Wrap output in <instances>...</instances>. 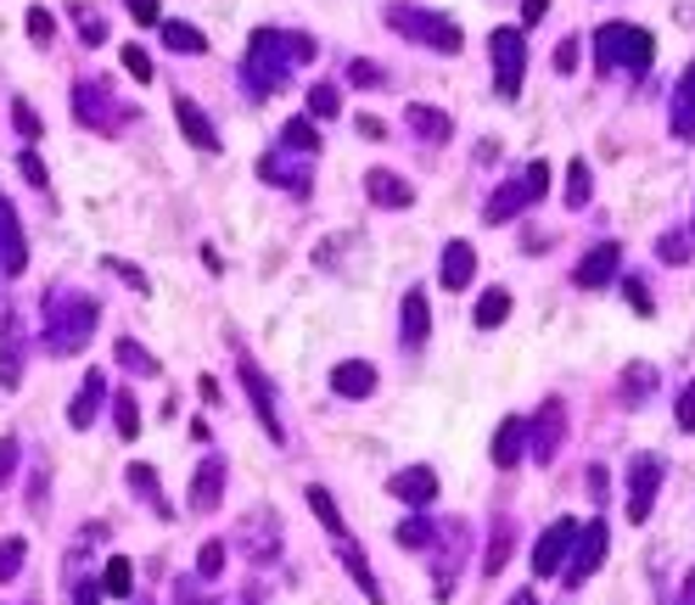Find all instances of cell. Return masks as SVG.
Returning <instances> with one entry per match:
<instances>
[{"instance_id":"6da1fadb","label":"cell","mask_w":695,"mask_h":605,"mask_svg":"<svg viewBox=\"0 0 695 605\" xmlns=\"http://www.w3.org/2000/svg\"><path fill=\"white\" fill-rule=\"evenodd\" d=\"M314 40L309 34H281V29H252L247 40V56H241V79L252 96H276L292 84V67L298 62H314Z\"/></svg>"},{"instance_id":"7a4b0ae2","label":"cell","mask_w":695,"mask_h":605,"mask_svg":"<svg viewBox=\"0 0 695 605\" xmlns=\"http://www.w3.org/2000/svg\"><path fill=\"white\" fill-rule=\"evenodd\" d=\"M102 320V303L84 298L73 286H51L45 292V348L51 354H79L91 348V331Z\"/></svg>"},{"instance_id":"3957f363","label":"cell","mask_w":695,"mask_h":605,"mask_svg":"<svg viewBox=\"0 0 695 605\" xmlns=\"http://www.w3.org/2000/svg\"><path fill=\"white\" fill-rule=\"evenodd\" d=\"M651 62H656L651 29H634V23H605V29H594V73H618V67L645 73Z\"/></svg>"},{"instance_id":"277c9868","label":"cell","mask_w":695,"mask_h":605,"mask_svg":"<svg viewBox=\"0 0 695 605\" xmlns=\"http://www.w3.org/2000/svg\"><path fill=\"white\" fill-rule=\"evenodd\" d=\"M387 29H398V34H404V40H415V45L444 51V56H460V45H466V34H460V23H455V18L426 12V7H409V0L387 7Z\"/></svg>"},{"instance_id":"5b68a950","label":"cell","mask_w":695,"mask_h":605,"mask_svg":"<svg viewBox=\"0 0 695 605\" xmlns=\"http://www.w3.org/2000/svg\"><path fill=\"white\" fill-rule=\"evenodd\" d=\"M73 113H79L84 129H107V135H118L124 124H135V107L118 102L102 79H79L73 84Z\"/></svg>"},{"instance_id":"8992f818","label":"cell","mask_w":695,"mask_h":605,"mask_svg":"<svg viewBox=\"0 0 695 605\" xmlns=\"http://www.w3.org/2000/svg\"><path fill=\"white\" fill-rule=\"evenodd\" d=\"M544 191H550V163H528L516 180H505V186L488 197V208H483V225H505V219H516L521 208H533Z\"/></svg>"},{"instance_id":"52a82bcc","label":"cell","mask_w":695,"mask_h":605,"mask_svg":"<svg viewBox=\"0 0 695 605\" xmlns=\"http://www.w3.org/2000/svg\"><path fill=\"white\" fill-rule=\"evenodd\" d=\"M488 56H494L499 96L516 102V96H521V73H528V34H521V29H494V34H488Z\"/></svg>"},{"instance_id":"ba28073f","label":"cell","mask_w":695,"mask_h":605,"mask_svg":"<svg viewBox=\"0 0 695 605\" xmlns=\"http://www.w3.org/2000/svg\"><path fill=\"white\" fill-rule=\"evenodd\" d=\"M605 544H612V528H605L600 515H594L589 528L578 522L572 555H567V566H561V583H567V588H583V583H589V577L600 572V561H605Z\"/></svg>"},{"instance_id":"9c48e42d","label":"cell","mask_w":695,"mask_h":605,"mask_svg":"<svg viewBox=\"0 0 695 605\" xmlns=\"http://www.w3.org/2000/svg\"><path fill=\"white\" fill-rule=\"evenodd\" d=\"M236 376H241V387H247V398H252V409H258V420H264V431L276 444H287V420H281V404H276V387H270V376L252 365V354L247 348H236Z\"/></svg>"},{"instance_id":"30bf717a","label":"cell","mask_w":695,"mask_h":605,"mask_svg":"<svg viewBox=\"0 0 695 605\" xmlns=\"http://www.w3.org/2000/svg\"><path fill=\"white\" fill-rule=\"evenodd\" d=\"M561 449H567V404H561V398H544L539 415L528 420V455H533L539 466H550Z\"/></svg>"},{"instance_id":"8fae6325","label":"cell","mask_w":695,"mask_h":605,"mask_svg":"<svg viewBox=\"0 0 695 605\" xmlns=\"http://www.w3.org/2000/svg\"><path fill=\"white\" fill-rule=\"evenodd\" d=\"M662 455H634L629 460V522L645 528L651 510H656V488H662Z\"/></svg>"},{"instance_id":"7c38bea8","label":"cell","mask_w":695,"mask_h":605,"mask_svg":"<svg viewBox=\"0 0 695 605\" xmlns=\"http://www.w3.org/2000/svg\"><path fill=\"white\" fill-rule=\"evenodd\" d=\"M572 539H578V522H572V515H556V522L539 533V544H533V572L539 577H561V566L572 555Z\"/></svg>"},{"instance_id":"4fadbf2b","label":"cell","mask_w":695,"mask_h":605,"mask_svg":"<svg viewBox=\"0 0 695 605\" xmlns=\"http://www.w3.org/2000/svg\"><path fill=\"white\" fill-rule=\"evenodd\" d=\"M618 264H623V247H618V241H600V247L583 252V264L572 270V281H578L583 292H594V286H605V281H618Z\"/></svg>"},{"instance_id":"5bb4252c","label":"cell","mask_w":695,"mask_h":605,"mask_svg":"<svg viewBox=\"0 0 695 605\" xmlns=\"http://www.w3.org/2000/svg\"><path fill=\"white\" fill-rule=\"evenodd\" d=\"M387 493L404 499V504H415V510H426L432 499H438V471H432V466H404V471H393Z\"/></svg>"},{"instance_id":"9a60e30c","label":"cell","mask_w":695,"mask_h":605,"mask_svg":"<svg viewBox=\"0 0 695 605\" xmlns=\"http://www.w3.org/2000/svg\"><path fill=\"white\" fill-rule=\"evenodd\" d=\"M219 499H225V460H219V455H208V460L197 466V477H191L186 504H191L197 515H208V510H219Z\"/></svg>"},{"instance_id":"2e32d148","label":"cell","mask_w":695,"mask_h":605,"mask_svg":"<svg viewBox=\"0 0 695 605\" xmlns=\"http://www.w3.org/2000/svg\"><path fill=\"white\" fill-rule=\"evenodd\" d=\"M521 455H528V420H516V415H505L499 426H494V444H488V460L499 466V471H510Z\"/></svg>"},{"instance_id":"e0dca14e","label":"cell","mask_w":695,"mask_h":605,"mask_svg":"<svg viewBox=\"0 0 695 605\" xmlns=\"http://www.w3.org/2000/svg\"><path fill=\"white\" fill-rule=\"evenodd\" d=\"M404 124H409V135L426 140V146H444V140L455 135V118H449L444 107H426V102H409V107H404Z\"/></svg>"},{"instance_id":"ac0fdd59","label":"cell","mask_w":695,"mask_h":605,"mask_svg":"<svg viewBox=\"0 0 695 605\" xmlns=\"http://www.w3.org/2000/svg\"><path fill=\"white\" fill-rule=\"evenodd\" d=\"M365 197L376 208H415V186L404 175H393V168H371V175H365Z\"/></svg>"},{"instance_id":"d6986e66","label":"cell","mask_w":695,"mask_h":605,"mask_svg":"<svg viewBox=\"0 0 695 605\" xmlns=\"http://www.w3.org/2000/svg\"><path fill=\"white\" fill-rule=\"evenodd\" d=\"M426 336H432V309H426V292L421 286H409L404 292V320H398V342L415 354V348H426Z\"/></svg>"},{"instance_id":"ffe728a7","label":"cell","mask_w":695,"mask_h":605,"mask_svg":"<svg viewBox=\"0 0 695 605\" xmlns=\"http://www.w3.org/2000/svg\"><path fill=\"white\" fill-rule=\"evenodd\" d=\"M331 393H336V398H354V404L371 398V393H376V365H371V359H342V365L331 371Z\"/></svg>"},{"instance_id":"44dd1931","label":"cell","mask_w":695,"mask_h":605,"mask_svg":"<svg viewBox=\"0 0 695 605\" xmlns=\"http://www.w3.org/2000/svg\"><path fill=\"white\" fill-rule=\"evenodd\" d=\"M438 281H444L449 292H466V286L477 281V247H471V241H449V247H444Z\"/></svg>"},{"instance_id":"7402d4cb","label":"cell","mask_w":695,"mask_h":605,"mask_svg":"<svg viewBox=\"0 0 695 605\" xmlns=\"http://www.w3.org/2000/svg\"><path fill=\"white\" fill-rule=\"evenodd\" d=\"M0 270H7V275H23V270H29V241H23L7 197H0Z\"/></svg>"},{"instance_id":"603a6c76","label":"cell","mask_w":695,"mask_h":605,"mask_svg":"<svg viewBox=\"0 0 695 605\" xmlns=\"http://www.w3.org/2000/svg\"><path fill=\"white\" fill-rule=\"evenodd\" d=\"M174 118H180V135H186L197 152H219V135H214L208 113H203L191 96H174Z\"/></svg>"},{"instance_id":"cb8c5ba5","label":"cell","mask_w":695,"mask_h":605,"mask_svg":"<svg viewBox=\"0 0 695 605\" xmlns=\"http://www.w3.org/2000/svg\"><path fill=\"white\" fill-rule=\"evenodd\" d=\"M102 398H107V376L102 371H91L84 376V387H79V398L68 404V426H96V409H102Z\"/></svg>"},{"instance_id":"d4e9b609","label":"cell","mask_w":695,"mask_h":605,"mask_svg":"<svg viewBox=\"0 0 695 605\" xmlns=\"http://www.w3.org/2000/svg\"><path fill=\"white\" fill-rule=\"evenodd\" d=\"M309 163H314V157H303V163H287L281 152H270L264 163H258V175H264L270 186H287V191H298V197H303V191H309Z\"/></svg>"},{"instance_id":"484cf974","label":"cell","mask_w":695,"mask_h":605,"mask_svg":"<svg viewBox=\"0 0 695 605\" xmlns=\"http://www.w3.org/2000/svg\"><path fill=\"white\" fill-rule=\"evenodd\" d=\"M673 135L695 140V62L678 73V91H673Z\"/></svg>"},{"instance_id":"4316f807","label":"cell","mask_w":695,"mask_h":605,"mask_svg":"<svg viewBox=\"0 0 695 605\" xmlns=\"http://www.w3.org/2000/svg\"><path fill=\"white\" fill-rule=\"evenodd\" d=\"M656 365H629L623 371V382H618V398H623V409H640V404H651V393H656Z\"/></svg>"},{"instance_id":"83f0119b","label":"cell","mask_w":695,"mask_h":605,"mask_svg":"<svg viewBox=\"0 0 695 605\" xmlns=\"http://www.w3.org/2000/svg\"><path fill=\"white\" fill-rule=\"evenodd\" d=\"M247 555L252 561H276L281 555V533H270V510L247 515Z\"/></svg>"},{"instance_id":"f1b7e54d","label":"cell","mask_w":695,"mask_h":605,"mask_svg":"<svg viewBox=\"0 0 695 605\" xmlns=\"http://www.w3.org/2000/svg\"><path fill=\"white\" fill-rule=\"evenodd\" d=\"M510 550H516V522H510V515H499V522H494V533H488L483 577H499V572H505V561H510Z\"/></svg>"},{"instance_id":"f546056e","label":"cell","mask_w":695,"mask_h":605,"mask_svg":"<svg viewBox=\"0 0 695 605\" xmlns=\"http://www.w3.org/2000/svg\"><path fill=\"white\" fill-rule=\"evenodd\" d=\"M23 376V320L7 314V348H0V387H18Z\"/></svg>"},{"instance_id":"4dcf8cb0","label":"cell","mask_w":695,"mask_h":605,"mask_svg":"<svg viewBox=\"0 0 695 605\" xmlns=\"http://www.w3.org/2000/svg\"><path fill=\"white\" fill-rule=\"evenodd\" d=\"M303 499H309V510H314V515H320V522H325V533L348 544V522H342V510H336V499H331V493H325L320 482H314V488H309Z\"/></svg>"},{"instance_id":"1f68e13d","label":"cell","mask_w":695,"mask_h":605,"mask_svg":"<svg viewBox=\"0 0 695 605\" xmlns=\"http://www.w3.org/2000/svg\"><path fill=\"white\" fill-rule=\"evenodd\" d=\"M393 539L404 550H432V544H438V522H426V515H404V522L393 528Z\"/></svg>"},{"instance_id":"d6a6232c","label":"cell","mask_w":695,"mask_h":605,"mask_svg":"<svg viewBox=\"0 0 695 605\" xmlns=\"http://www.w3.org/2000/svg\"><path fill=\"white\" fill-rule=\"evenodd\" d=\"M163 45H168V51H180V56H186V51L203 56V51H208V34H203L197 23H163Z\"/></svg>"},{"instance_id":"836d02e7","label":"cell","mask_w":695,"mask_h":605,"mask_svg":"<svg viewBox=\"0 0 695 605\" xmlns=\"http://www.w3.org/2000/svg\"><path fill=\"white\" fill-rule=\"evenodd\" d=\"M342 566L354 572V588L360 594H371V605H382V583H376V572H371V561L354 550V544H342Z\"/></svg>"},{"instance_id":"e575fe53","label":"cell","mask_w":695,"mask_h":605,"mask_svg":"<svg viewBox=\"0 0 695 605\" xmlns=\"http://www.w3.org/2000/svg\"><path fill=\"white\" fill-rule=\"evenodd\" d=\"M281 152L314 157V152H320V129H314V118H292V124L281 129Z\"/></svg>"},{"instance_id":"d590c367","label":"cell","mask_w":695,"mask_h":605,"mask_svg":"<svg viewBox=\"0 0 695 605\" xmlns=\"http://www.w3.org/2000/svg\"><path fill=\"white\" fill-rule=\"evenodd\" d=\"M510 303H516V298H510L505 286H488V292L477 298V325H483V331L505 325V320H510Z\"/></svg>"},{"instance_id":"8d00e7d4","label":"cell","mask_w":695,"mask_h":605,"mask_svg":"<svg viewBox=\"0 0 695 605\" xmlns=\"http://www.w3.org/2000/svg\"><path fill=\"white\" fill-rule=\"evenodd\" d=\"M589 197H594V175L583 157H572L567 163V208H589Z\"/></svg>"},{"instance_id":"74e56055","label":"cell","mask_w":695,"mask_h":605,"mask_svg":"<svg viewBox=\"0 0 695 605\" xmlns=\"http://www.w3.org/2000/svg\"><path fill=\"white\" fill-rule=\"evenodd\" d=\"M656 252H662V264L684 270V264H689V258H695V236H678V230H667V236L656 241Z\"/></svg>"},{"instance_id":"f35d334b","label":"cell","mask_w":695,"mask_h":605,"mask_svg":"<svg viewBox=\"0 0 695 605\" xmlns=\"http://www.w3.org/2000/svg\"><path fill=\"white\" fill-rule=\"evenodd\" d=\"M129 488H135V499H146L157 515H168V504H163V493H157V471H152V466H129Z\"/></svg>"},{"instance_id":"ab89813d","label":"cell","mask_w":695,"mask_h":605,"mask_svg":"<svg viewBox=\"0 0 695 605\" xmlns=\"http://www.w3.org/2000/svg\"><path fill=\"white\" fill-rule=\"evenodd\" d=\"M113 420H118V438H141V409H135V393H113Z\"/></svg>"},{"instance_id":"60d3db41","label":"cell","mask_w":695,"mask_h":605,"mask_svg":"<svg viewBox=\"0 0 695 605\" xmlns=\"http://www.w3.org/2000/svg\"><path fill=\"white\" fill-rule=\"evenodd\" d=\"M73 23H79V40H84V45H102V40H107V18H102L96 7H84V0L73 7Z\"/></svg>"},{"instance_id":"b9f144b4","label":"cell","mask_w":695,"mask_h":605,"mask_svg":"<svg viewBox=\"0 0 695 605\" xmlns=\"http://www.w3.org/2000/svg\"><path fill=\"white\" fill-rule=\"evenodd\" d=\"M309 113L314 118H336L342 113V91H336V84H309Z\"/></svg>"},{"instance_id":"7bdbcfd3","label":"cell","mask_w":695,"mask_h":605,"mask_svg":"<svg viewBox=\"0 0 695 605\" xmlns=\"http://www.w3.org/2000/svg\"><path fill=\"white\" fill-rule=\"evenodd\" d=\"M118 365H124V371H135V376H157V359H152V354H141V342H129V336L118 342Z\"/></svg>"},{"instance_id":"ee69618b","label":"cell","mask_w":695,"mask_h":605,"mask_svg":"<svg viewBox=\"0 0 695 605\" xmlns=\"http://www.w3.org/2000/svg\"><path fill=\"white\" fill-rule=\"evenodd\" d=\"M102 588H107V594H129V588H135V566H129L124 555H113V561H107V577H102Z\"/></svg>"},{"instance_id":"f6af8a7d","label":"cell","mask_w":695,"mask_h":605,"mask_svg":"<svg viewBox=\"0 0 695 605\" xmlns=\"http://www.w3.org/2000/svg\"><path fill=\"white\" fill-rule=\"evenodd\" d=\"M23 555H29V544H23V539H0V583H12V577H18Z\"/></svg>"},{"instance_id":"bcb514c9","label":"cell","mask_w":695,"mask_h":605,"mask_svg":"<svg viewBox=\"0 0 695 605\" xmlns=\"http://www.w3.org/2000/svg\"><path fill=\"white\" fill-rule=\"evenodd\" d=\"M623 298H629V309H634L640 320H651V314H656V303H651V286H645L640 275H629V281H623Z\"/></svg>"},{"instance_id":"7dc6e473","label":"cell","mask_w":695,"mask_h":605,"mask_svg":"<svg viewBox=\"0 0 695 605\" xmlns=\"http://www.w3.org/2000/svg\"><path fill=\"white\" fill-rule=\"evenodd\" d=\"M348 79H354L360 84V91H382V84H387V73H382V62H354V67H348Z\"/></svg>"},{"instance_id":"c3c4849f","label":"cell","mask_w":695,"mask_h":605,"mask_svg":"<svg viewBox=\"0 0 695 605\" xmlns=\"http://www.w3.org/2000/svg\"><path fill=\"white\" fill-rule=\"evenodd\" d=\"M29 40H34V45H51V40H56V18H51L45 7H29Z\"/></svg>"},{"instance_id":"681fc988","label":"cell","mask_w":695,"mask_h":605,"mask_svg":"<svg viewBox=\"0 0 695 605\" xmlns=\"http://www.w3.org/2000/svg\"><path fill=\"white\" fill-rule=\"evenodd\" d=\"M124 67H129L141 84H152V73H157V67H152V56H146V45H124Z\"/></svg>"},{"instance_id":"f907efd6","label":"cell","mask_w":695,"mask_h":605,"mask_svg":"<svg viewBox=\"0 0 695 605\" xmlns=\"http://www.w3.org/2000/svg\"><path fill=\"white\" fill-rule=\"evenodd\" d=\"M197 572H203V577H219V572H225V544H219V539H208V544H203Z\"/></svg>"},{"instance_id":"816d5d0a","label":"cell","mask_w":695,"mask_h":605,"mask_svg":"<svg viewBox=\"0 0 695 605\" xmlns=\"http://www.w3.org/2000/svg\"><path fill=\"white\" fill-rule=\"evenodd\" d=\"M12 118H18V129H23V140H40V129H45V124H40V113H34L29 102H12Z\"/></svg>"},{"instance_id":"f5cc1de1","label":"cell","mask_w":695,"mask_h":605,"mask_svg":"<svg viewBox=\"0 0 695 605\" xmlns=\"http://www.w3.org/2000/svg\"><path fill=\"white\" fill-rule=\"evenodd\" d=\"M583 488H589V499H594V510H600V504H605V493H612V477H605V466H589Z\"/></svg>"},{"instance_id":"db71d44e","label":"cell","mask_w":695,"mask_h":605,"mask_svg":"<svg viewBox=\"0 0 695 605\" xmlns=\"http://www.w3.org/2000/svg\"><path fill=\"white\" fill-rule=\"evenodd\" d=\"M12 471H18V438L7 431V438H0V488L12 482Z\"/></svg>"},{"instance_id":"11a10c76","label":"cell","mask_w":695,"mask_h":605,"mask_svg":"<svg viewBox=\"0 0 695 605\" xmlns=\"http://www.w3.org/2000/svg\"><path fill=\"white\" fill-rule=\"evenodd\" d=\"M578 56H583V45H578V40H561V45H556V73H578Z\"/></svg>"},{"instance_id":"9f6ffc18","label":"cell","mask_w":695,"mask_h":605,"mask_svg":"<svg viewBox=\"0 0 695 605\" xmlns=\"http://www.w3.org/2000/svg\"><path fill=\"white\" fill-rule=\"evenodd\" d=\"M18 168H23V180H29V186H45V163H40V152H23Z\"/></svg>"},{"instance_id":"6f0895ef","label":"cell","mask_w":695,"mask_h":605,"mask_svg":"<svg viewBox=\"0 0 695 605\" xmlns=\"http://www.w3.org/2000/svg\"><path fill=\"white\" fill-rule=\"evenodd\" d=\"M129 18L146 29V23H157V18H163V7H157V0H129Z\"/></svg>"},{"instance_id":"680465c9","label":"cell","mask_w":695,"mask_h":605,"mask_svg":"<svg viewBox=\"0 0 695 605\" xmlns=\"http://www.w3.org/2000/svg\"><path fill=\"white\" fill-rule=\"evenodd\" d=\"M678 426H684V431H695V382H689V393L678 398Z\"/></svg>"},{"instance_id":"91938a15","label":"cell","mask_w":695,"mask_h":605,"mask_svg":"<svg viewBox=\"0 0 695 605\" xmlns=\"http://www.w3.org/2000/svg\"><path fill=\"white\" fill-rule=\"evenodd\" d=\"M107 270H118V275H124V281H129L135 292H146V275H141V270H129L124 258H107Z\"/></svg>"},{"instance_id":"94428289","label":"cell","mask_w":695,"mask_h":605,"mask_svg":"<svg viewBox=\"0 0 695 605\" xmlns=\"http://www.w3.org/2000/svg\"><path fill=\"white\" fill-rule=\"evenodd\" d=\"M360 135H365V140H382V135H387V124H382L376 113H360Z\"/></svg>"},{"instance_id":"6125c7cd","label":"cell","mask_w":695,"mask_h":605,"mask_svg":"<svg viewBox=\"0 0 695 605\" xmlns=\"http://www.w3.org/2000/svg\"><path fill=\"white\" fill-rule=\"evenodd\" d=\"M550 12V0H521V18H528V23H539Z\"/></svg>"},{"instance_id":"be15d7a7","label":"cell","mask_w":695,"mask_h":605,"mask_svg":"<svg viewBox=\"0 0 695 605\" xmlns=\"http://www.w3.org/2000/svg\"><path fill=\"white\" fill-rule=\"evenodd\" d=\"M673 605H695V572H684V583H678V599Z\"/></svg>"},{"instance_id":"e7e4bbea","label":"cell","mask_w":695,"mask_h":605,"mask_svg":"<svg viewBox=\"0 0 695 605\" xmlns=\"http://www.w3.org/2000/svg\"><path fill=\"white\" fill-rule=\"evenodd\" d=\"M197 387H203V398H208V404H219V398H225V393H219V382H214V376H203V382H197Z\"/></svg>"},{"instance_id":"03108f58","label":"cell","mask_w":695,"mask_h":605,"mask_svg":"<svg viewBox=\"0 0 695 605\" xmlns=\"http://www.w3.org/2000/svg\"><path fill=\"white\" fill-rule=\"evenodd\" d=\"M96 599H102V583H84L79 588V605H96Z\"/></svg>"},{"instance_id":"003e7915","label":"cell","mask_w":695,"mask_h":605,"mask_svg":"<svg viewBox=\"0 0 695 605\" xmlns=\"http://www.w3.org/2000/svg\"><path fill=\"white\" fill-rule=\"evenodd\" d=\"M510 605H539V594H533V588H516V594H510Z\"/></svg>"}]
</instances>
